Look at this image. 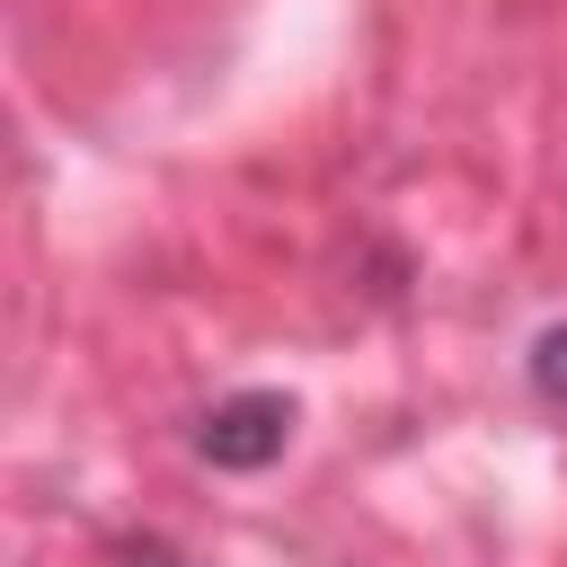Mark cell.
I'll list each match as a JSON object with an SVG mask.
<instances>
[{
  "label": "cell",
  "instance_id": "obj_1",
  "mask_svg": "<svg viewBox=\"0 0 567 567\" xmlns=\"http://www.w3.org/2000/svg\"><path fill=\"white\" fill-rule=\"evenodd\" d=\"M284 425H292V408H284V399H266V390L221 399V408L204 416V461H221V470H257V461H275V452H284Z\"/></svg>",
  "mask_w": 567,
  "mask_h": 567
},
{
  "label": "cell",
  "instance_id": "obj_2",
  "mask_svg": "<svg viewBox=\"0 0 567 567\" xmlns=\"http://www.w3.org/2000/svg\"><path fill=\"white\" fill-rule=\"evenodd\" d=\"M532 372H540V390H549V399H567V328H558V337H540V363H532Z\"/></svg>",
  "mask_w": 567,
  "mask_h": 567
}]
</instances>
